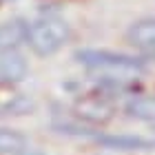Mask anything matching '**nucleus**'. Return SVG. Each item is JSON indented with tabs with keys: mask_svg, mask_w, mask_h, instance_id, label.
<instances>
[{
	"mask_svg": "<svg viewBox=\"0 0 155 155\" xmlns=\"http://www.w3.org/2000/svg\"><path fill=\"white\" fill-rule=\"evenodd\" d=\"M102 144L107 146H113V149H124V151H133V149H149L151 142H146L142 137H124V135H117V137H100Z\"/></svg>",
	"mask_w": 155,
	"mask_h": 155,
	"instance_id": "1a4fd4ad",
	"label": "nucleus"
},
{
	"mask_svg": "<svg viewBox=\"0 0 155 155\" xmlns=\"http://www.w3.org/2000/svg\"><path fill=\"white\" fill-rule=\"evenodd\" d=\"M126 38L137 51L146 55H155V18H144L131 25Z\"/></svg>",
	"mask_w": 155,
	"mask_h": 155,
	"instance_id": "7ed1b4c3",
	"label": "nucleus"
},
{
	"mask_svg": "<svg viewBox=\"0 0 155 155\" xmlns=\"http://www.w3.org/2000/svg\"><path fill=\"white\" fill-rule=\"evenodd\" d=\"M27 60L16 49L0 51V82L2 84H16L27 75Z\"/></svg>",
	"mask_w": 155,
	"mask_h": 155,
	"instance_id": "20e7f679",
	"label": "nucleus"
},
{
	"mask_svg": "<svg viewBox=\"0 0 155 155\" xmlns=\"http://www.w3.org/2000/svg\"><path fill=\"white\" fill-rule=\"evenodd\" d=\"M75 111L80 117L93 124H104L113 117V107L104 97H84L75 104Z\"/></svg>",
	"mask_w": 155,
	"mask_h": 155,
	"instance_id": "39448f33",
	"label": "nucleus"
},
{
	"mask_svg": "<svg viewBox=\"0 0 155 155\" xmlns=\"http://www.w3.org/2000/svg\"><path fill=\"white\" fill-rule=\"evenodd\" d=\"M69 40V25L58 16H45L27 25V40L33 53L53 55Z\"/></svg>",
	"mask_w": 155,
	"mask_h": 155,
	"instance_id": "f03ea898",
	"label": "nucleus"
},
{
	"mask_svg": "<svg viewBox=\"0 0 155 155\" xmlns=\"http://www.w3.org/2000/svg\"><path fill=\"white\" fill-rule=\"evenodd\" d=\"M75 60L84 64L91 71L109 73L115 80H126V78H137L144 73L146 64L140 58L124 53H113V51H97V49H82L75 53Z\"/></svg>",
	"mask_w": 155,
	"mask_h": 155,
	"instance_id": "f257e3e1",
	"label": "nucleus"
},
{
	"mask_svg": "<svg viewBox=\"0 0 155 155\" xmlns=\"http://www.w3.org/2000/svg\"><path fill=\"white\" fill-rule=\"evenodd\" d=\"M27 40V25L22 20H11L0 27V51L18 49Z\"/></svg>",
	"mask_w": 155,
	"mask_h": 155,
	"instance_id": "423d86ee",
	"label": "nucleus"
},
{
	"mask_svg": "<svg viewBox=\"0 0 155 155\" xmlns=\"http://www.w3.org/2000/svg\"><path fill=\"white\" fill-rule=\"evenodd\" d=\"M29 149V142L20 131L0 129V155H20Z\"/></svg>",
	"mask_w": 155,
	"mask_h": 155,
	"instance_id": "6e6552de",
	"label": "nucleus"
},
{
	"mask_svg": "<svg viewBox=\"0 0 155 155\" xmlns=\"http://www.w3.org/2000/svg\"><path fill=\"white\" fill-rule=\"evenodd\" d=\"M126 113L142 122H153L155 124V95H140L133 97L126 104Z\"/></svg>",
	"mask_w": 155,
	"mask_h": 155,
	"instance_id": "0eeeda50",
	"label": "nucleus"
}]
</instances>
